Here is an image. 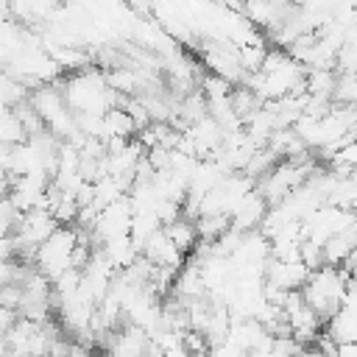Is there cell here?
<instances>
[{"label":"cell","instance_id":"cell-7","mask_svg":"<svg viewBox=\"0 0 357 357\" xmlns=\"http://www.w3.org/2000/svg\"><path fill=\"white\" fill-rule=\"evenodd\" d=\"M226 229H229V215H223V212H206V215L195 218V231H198V240H204V243L218 240Z\"/></svg>","mask_w":357,"mask_h":357},{"label":"cell","instance_id":"cell-8","mask_svg":"<svg viewBox=\"0 0 357 357\" xmlns=\"http://www.w3.org/2000/svg\"><path fill=\"white\" fill-rule=\"evenodd\" d=\"M335 357H357L354 343H335Z\"/></svg>","mask_w":357,"mask_h":357},{"label":"cell","instance_id":"cell-3","mask_svg":"<svg viewBox=\"0 0 357 357\" xmlns=\"http://www.w3.org/2000/svg\"><path fill=\"white\" fill-rule=\"evenodd\" d=\"M326 335L335 343H354V337H357L354 304H337V310L326 318Z\"/></svg>","mask_w":357,"mask_h":357},{"label":"cell","instance_id":"cell-4","mask_svg":"<svg viewBox=\"0 0 357 357\" xmlns=\"http://www.w3.org/2000/svg\"><path fill=\"white\" fill-rule=\"evenodd\" d=\"M354 254V223L337 234H332L324 245H321V257L324 265H343L349 257Z\"/></svg>","mask_w":357,"mask_h":357},{"label":"cell","instance_id":"cell-6","mask_svg":"<svg viewBox=\"0 0 357 357\" xmlns=\"http://www.w3.org/2000/svg\"><path fill=\"white\" fill-rule=\"evenodd\" d=\"M134 134H137V128H134V123H131V117L123 106H114V109L103 112V139L106 137H126L128 139Z\"/></svg>","mask_w":357,"mask_h":357},{"label":"cell","instance_id":"cell-5","mask_svg":"<svg viewBox=\"0 0 357 357\" xmlns=\"http://www.w3.org/2000/svg\"><path fill=\"white\" fill-rule=\"evenodd\" d=\"M162 231L167 234V240L181 251V254H190L198 243V231H195V220H187L184 215H178L176 220L165 223Z\"/></svg>","mask_w":357,"mask_h":357},{"label":"cell","instance_id":"cell-9","mask_svg":"<svg viewBox=\"0 0 357 357\" xmlns=\"http://www.w3.org/2000/svg\"><path fill=\"white\" fill-rule=\"evenodd\" d=\"M190 357H209V351H198V354H190Z\"/></svg>","mask_w":357,"mask_h":357},{"label":"cell","instance_id":"cell-1","mask_svg":"<svg viewBox=\"0 0 357 357\" xmlns=\"http://www.w3.org/2000/svg\"><path fill=\"white\" fill-rule=\"evenodd\" d=\"M106 343H109V357H148L151 351L148 332L134 324L123 332H112Z\"/></svg>","mask_w":357,"mask_h":357},{"label":"cell","instance_id":"cell-2","mask_svg":"<svg viewBox=\"0 0 357 357\" xmlns=\"http://www.w3.org/2000/svg\"><path fill=\"white\" fill-rule=\"evenodd\" d=\"M265 209H268V201H265V198L259 195V190L254 187L251 192H245V198H243V201L237 204V209L229 215V226L237 229V231H251V229L259 226Z\"/></svg>","mask_w":357,"mask_h":357}]
</instances>
